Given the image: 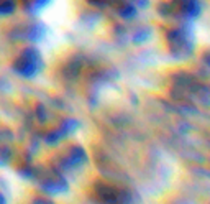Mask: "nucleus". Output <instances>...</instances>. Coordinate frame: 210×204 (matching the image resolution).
<instances>
[{"instance_id":"nucleus-2","label":"nucleus","mask_w":210,"mask_h":204,"mask_svg":"<svg viewBox=\"0 0 210 204\" xmlns=\"http://www.w3.org/2000/svg\"><path fill=\"white\" fill-rule=\"evenodd\" d=\"M164 38L167 41V48L171 53L184 56L190 53L192 36L185 28V23H166Z\"/></svg>"},{"instance_id":"nucleus-7","label":"nucleus","mask_w":210,"mask_h":204,"mask_svg":"<svg viewBox=\"0 0 210 204\" xmlns=\"http://www.w3.org/2000/svg\"><path fill=\"white\" fill-rule=\"evenodd\" d=\"M0 204H3V197H2V194H0Z\"/></svg>"},{"instance_id":"nucleus-5","label":"nucleus","mask_w":210,"mask_h":204,"mask_svg":"<svg viewBox=\"0 0 210 204\" xmlns=\"http://www.w3.org/2000/svg\"><path fill=\"white\" fill-rule=\"evenodd\" d=\"M18 0H0V13H11L16 8Z\"/></svg>"},{"instance_id":"nucleus-3","label":"nucleus","mask_w":210,"mask_h":204,"mask_svg":"<svg viewBox=\"0 0 210 204\" xmlns=\"http://www.w3.org/2000/svg\"><path fill=\"white\" fill-rule=\"evenodd\" d=\"M94 194L100 204H126L128 197H130V194L123 188L107 181L97 183L94 186Z\"/></svg>"},{"instance_id":"nucleus-4","label":"nucleus","mask_w":210,"mask_h":204,"mask_svg":"<svg viewBox=\"0 0 210 204\" xmlns=\"http://www.w3.org/2000/svg\"><path fill=\"white\" fill-rule=\"evenodd\" d=\"M41 63L39 56L36 53V50H31V48H26L23 50L21 53L18 55V58L15 59L13 66L15 69L18 71L20 74H25V76H31L38 71V64Z\"/></svg>"},{"instance_id":"nucleus-1","label":"nucleus","mask_w":210,"mask_h":204,"mask_svg":"<svg viewBox=\"0 0 210 204\" xmlns=\"http://www.w3.org/2000/svg\"><path fill=\"white\" fill-rule=\"evenodd\" d=\"M156 10L167 23H187L199 15V0H158Z\"/></svg>"},{"instance_id":"nucleus-6","label":"nucleus","mask_w":210,"mask_h":204,"mask_svg":"<svg viewBox=\"0 0 210 204\" xmlns=\"http://www.w3.org/2000/svg\"><path fill=\"white\" fill-rule=\"evenodd\" d=\"M21 2V5L25 8H30V10H34V8H39L43 3H46L48 0H18Z\"/></svg>"}]
</instances>
